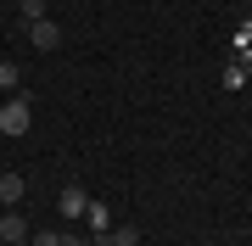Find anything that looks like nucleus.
<instances>
[{
    "label": "nucleus",
    "mask_w": 252,
    "mask_h": 246,
    "mask_svg": "<svg viewBox=\"0 0 252 246\" xmlns=\"http://www.w3.org/2000/svg\"><path fill=\"white\" fill-rule=\"evenodd\" d=\"M28 118H34V107H28V95H11V101H0V135H28Z\"/></svg>",
    "instance_id": "1"
},
{
    "label": "nucleus",
    "mask_w": 252,
    "mask_h": 246,
    "mask_svg": "<svg viewBox=\"0 0 252 246\" xmlns=\"http://www.w3.org/2000/svg\"><path fill=\"white\" fill-rule=\"evenodd\" d=\"M247 45H252V17L241 23V34H235V51H247Z\"/></svg>",
    "instance_id": "11"
},
{
    "label": "nucleus",
    "mask_w": 252,
    "mask_h": 246,
    "mask_svg": "<svg viewBox=\"0 0 252 246\" xmlns=\"http://www.w3.org/2000/svg\"><path fill=\"white\" fill-rule=\"evenodd\" d=\"M84 207H90V191H84V185H62V196H56V213H62V219H84Z\"/></svg>",
    "instance_id": "3"
},
{
    "label": "nucleus",
    "mask_w": 252,
    "mask_h": 246,
    "mask_svg": "<svg viewBox=\"0 0 252 246\" xmlns=\"http://www.w3.org/2000/svg\"><path fill=\"white\" fill-rule=\"evenodd\" d=\"M62 246H90V241H79V235H62Z\"/></svg>",
    "instance_id": "13"
},
{
    "label": "nucleus",
    "mask_w": 252,
    "mask_h": 246,
    "mask_svg": "<svg viewBox=\"0 0 252 246\" xmlns=\"http://www.w3.org/2000/svg\"><path fill=\"white\" fill-rule=\"evenodd\" d=\"M39 17H45V0H17V28L39 23Z\"/></svg>",
    "instance_id": "8"
},
{
    "label": "nucleus",
    "mask_w": 252,
    "mask_h": 246,
    "mask_svg": "<svg viewBox=\"0 0 252 246\" xmlns=\"http://www.w3.org/2000/svg\"><path fill=\"white\" fill-rule=\"evenodd\" d=\"M95 246H107V241H95Z\"/></svg>",
    "instance_id": "14"
},
{
    "label": "nucleus",
    "mask_w": 252,
    "mask_h": 246,
    "mask_svg": "<svg viewBox=\"0 0 252 246\" xmlns=\"http://www.w3.org/2000/svg\"><path fill=\"white\" fill-rule=\"evenodd\" d=\"M0 213H6V207H0Z\"/></svg>",
    "instance_id": "15"
},
{
    "label": "nucleus",
    "mask_w": 252,
    "mask_h": 246,
    "mask_svg": "<svg viewBox=\"0 0 252 246\" xmlns=\"http://www.w3.org/2000/svg\"><path fill=\"white\" fill-rule=\"evenodd\" d=\"M23 39H28L39 56H45V51H56V45H62V28H56L51 17H39V23H28V28H23Z\"/></svg>",
    "instance_id": "2"
},
{
    "label": "nucleus",
    "mask_w": 252,
    "mask_h": 246,
    "mask_svg": "<svg viewBox=\"0 0 252 246\" xmlns=\"http://www.w3.org/2000/svg\"><path fill=\"white\" fill-rule=\"evenodd\" d=\"M0 90H6V95L23 90V67H17V62H0Z\"/></svg>",
    "instance_id": "7"
},
{
    "label": "nucleus",
    "mask_w": 252,
    "mask_h": 246,
    "mask_svg": "<svg viewBox=\"0 0 252 246\" xmlns=\"http://www.w3.org/2000/svg\"><path fill=\"white\" fill-rule=\"evenodd\" d=\"M235 62H241V67H247V79H252V45H247V51H235Z\"/></svg>",
    "instance_id": "12"
},
{
    "label": "nucleus",
    "mask_w": 252,
    "mask_h": 246,
    "mask_svg": "<svg viewBox=\"0 0 252 246\" xmlns=\"http://www.w3.org/2000/svg\"><path fill=\"white\" fill-rule=\"evenodd\" d=\"M0 241H6V246H28V224H23V213H0Z\"/></svg>",
    "instance_id": "4"
},
{
    "label": "nucleus",
    "mask_w": 252,
    "mask_h": 246,
    "mask_svg": "<svg viewBox=\"0 0 252 246\" xmlns=\"http://www.w3.org/2000/svg\"><path fill=\"white\" fill-rule=\"evenodd\" d=\"M23 191H28V185H23V173H0V207H17Z\"/></svg>",
    "instance_id": "5"
},
{
    "label": "nucleus",
    "mask_w": 252,
    "mask_h": 246,
    "mask_svg": "<svg viewBox=\"0 0 252 246\" xmlns=\"http://www.w3.org/2000/svg\"><path fill=\"white\" fill-rule=\"evenodd\" d=\"M84 219H90L95 235H107V229H112V207H107V201H90V207H84Z\"/></svg>",
    "instance_id": "6"
},
{
    "label": "nucleus",
    "mask_w": 252,
    "mask_h": 246,
    "mask_svg": "<svg viewBox=\"0 0 252 246\" xmlns=\"http://www.w3.org/2000/svg\"><path fill=\"white\" fill-rule=\"evenodd\" d=\"M101 241H107V246H140V235H135V229H107Z\"/></svg>",
    "instance_id": "10"
},
{
    "label": "nucleus",
    "mask_w": 252,
    "mask_h": 246,
    "mask_svg": "<svg viewBox=\"0 0 252 246\" xmlns=\"http://www.w3.org/2000/svg\"><path fill=\"white\" fill-rule=\"evenodd\" d=\"M224 90H247V67L241 62H224Z\"/></svg>",
    "instance_id": "9"
}]
</instances>
